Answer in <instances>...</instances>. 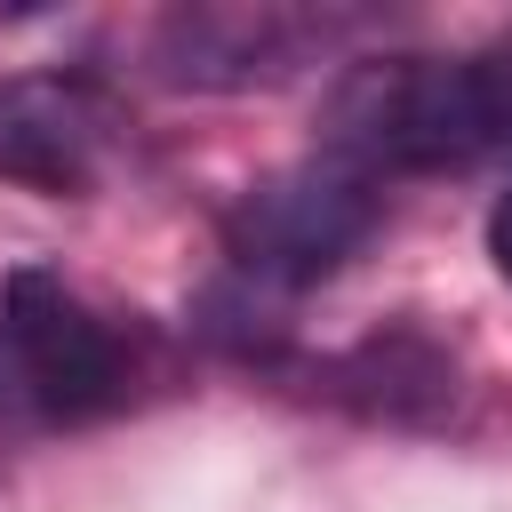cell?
Here are the masks:
<instances>
[{
	"label": "cell",
	"instance_id": "1",
	"mask_svg": "<svg viewBox=\"0 0 512 512\" xmlns=\"http://www.w3.org/2000/svg\"><path fill=\"white\" fill-rule=\"evenodd\" d=\"M376 224H384V184L336 152H312V160H296V168H280L232 200L224 256H232V280L248 304L296 296V288L344 272Z\"/></svg>",
	"mask_w": 512,
	"mask_h": 512
},
{
	"label": "cell",
	"instance_id": "2",
	"mask_svg": "<svg viewBox=\"0 0 512 512\" xmlns=\"http://www.w3.org/2000/svg\"><path fill=\"white\" fill-rule=\"evenodd\" d=\"M0 344L8 376L48 408V416H96L128 392V344L120 328L56 272L24 264L0 296Z\"/></svg>",
	"mask_w": 512,
	"mask_h": 512
},
{
	"label": "cell",
	"instance_id": "3",
	"mask_svg": "<svg viewBox=\"0 0 512 512\" xmlns=\"http://www.w3.org/2000/svg\"><path fill=\"white\" fill-rule=\"evenodd\" d=\"M352 32L336 8H176L152 24V72L168 88H280Z\"/></svg>",
	"mask_w": 512,
	"mask_h": 512
},
{
	"label": "cell",
	"instance_id": "4",
	"mask_svg": "<svg viewBox=\"0 0 512 512\" xmlns=\"http://www.w3.org/2000/svg\"><path fill=\"white\" fill-rule=\"evenodd\" d=\"M120 112L88 72H8L0 80V184H24L40 200L96 192L112 160Z\"/></svg>",
	"mask_w": 512,
	"mask_h": 512
},
{
	"label": "cell",
	"instance_id": "5",
	"mask_svg": "<svg viewBox=\"0 0 512 512\" xmlns=\"http://www.w3.org/2000/svg\"><path fill=\"white\" fill-rule=\"evenodd\" d=\"M464 72H472V96H480L488 152H512V32H496L480 56H464Z\"/></svg>",
	"mask_w": 512,
	"mask_h": 512
},
{
	"label": "cell",
	"instance_id": "6",
	"mask_svg": "<svg viewBox=\"0 0 512 512\" xmlns=\"http://www.w3.org/2000/svg\"><path fill=\"white\" fill-rule=\"evenodd\" d=\"M488 256H496V272L512 280V192L488 208Z\"/></svg>",
	"mask_w": 512,
	"mask_h": 512
}]
</instances>
